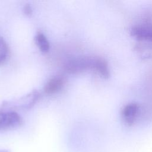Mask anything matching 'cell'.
<instances>
[{
    "mask_svg": "<svg viewBox=\"0 0 152 152\" xmlns=\"http://www.w3.org/2000/svg\"><path fill=\"white\" fill-rule=\"evenodd\" d=\"M99 59V57H75L67 60L64 67L67 72L71 74H77L90 69L96 71Z\"/></svg>",
    "mask_w": 152,
    "mask_h": 152,
    "instance_id": "obj_1",
    "label": "cell"
},
{
    "mask_svg": "<svg viewBox=\"0 0 152 152\" xmlns=\"http://www.w3.org/2000/svg\"><path fill=\"white\" fill-rule=\"evenodd\" d=\"M21 122V118L16 112L0 110V131L17 127Z\"/></svg>",
    "mask_w": 152,
    "mask_h": 152,
    "instance_id": "obj_2",
    "label": "cell"
},
{
    "mask_svg": "<svg viewBox=\"0 0 152 152\" xmlns=\"http://www.w3.org/2000/svg\"><path fill=\"white\" fill-rule=\"evenodd\" d=\"M140 114V107L136 103H129L125 105L122 109L121 115L124 122L132 126L137 121Z\"/></svg>",
    "mask_w": 152,
    "mask_h": 152,
    "instance_id": "obj_3",
    "label": "cell"
},
{
    "mask_svg": "<svg viewBox=\"0 0 152 152\" xmlns=\"http://www.w3.org/2000/svg\"><path fill=\"white\" fill-rule=\"evenodd\" d=\"M131 34L139 40L152 42V24L144 23L135 25L131 28Z\"/></svg>",
    "mask_w": 152,
    "mask_h": 152,
    "instance_id": "obj_4",
    "label": "cell"
},
{
    "mask_svg": "<svg viewBox=\"0 0 152 152\" xmlns=\"http://www.w3.org/2000/svg\"><path fill=\"white\" fill-rule=\"evenodd\" d=\"M64 84V79L61 76H55L50 79L45 84L44 91L47 94H53L58 92Z\"/></svg>",
    "mask_w": 152,
    "mask_h": 152,
    "instance_id": "obj_5",
    "label": "cell"
},
{
    "mask_svg": "<svg viewBox=\"0 0 152 152\" xmlns=\"http://www.w3.org/2000/svg\"><path fill=\"white\" fill-rule=\"evenodd\" d=\"M36 42L39 49L43 52H47L49 49V43L46 37L41 33H38L36 36Z\"/></svg>",
    "mask_w": 152,
    "mask_h": 152,
    "instance_id": "obj_6",
    "label": "cell"
},
{
    "mask_svg": "<svg viewBox=\"0 0 152 152\" xmlns=\"http://www.w3.org/2000/svg\"><path fill=\"white\" fill-rule=\"evenodd\" d=\"M8 54V48L6 42L0 37V64L7 59Z\"/></svg>",
    "mask_w": 152,
    "mask_h": 152,
    "instance_id": "obj_7",
    "label": "cell"
},
{
    "mask_svg": "<svg viewBox=\"0 0 152 152\" xmlns=\"http://www.w3.org/2000/svg\"><path fill=\"white\" fill-rule=\"evenodd\" d=\"M24 14L27 15H31L32 14V9L30 5H29L28 4L26 5L24 7Z\"/></svg>",
    "mask_w": 152,
    "mask_h": 152,
    "instance_id": "obj_8",
    "label": "cell"
},
{
    "mask_svg": "<svg viewBox=\"0 0 152 152\" xmlns=\"http://www.w3.org/2000/svg\"><path fill=\"white\" fill-rule=\"evenodd\" d=\"M0 152H10V151L8 150H7L1 149V150H0Z\"/></svg>",
    "mask_w": 152,
    "mask_h": 152,
    "instance_id": "obj_9",
    "label": "cell"
}]
</instances>
